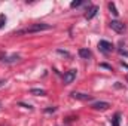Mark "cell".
I'll return each instance as SVG.
<instances>
[{
  "label": "cell",
  "instance_id": "cell-16",
  "mask_svg": "<svg viewBox=\"0 0 128 126\" xmlns=\"http://www.w3.org/2000/svg\"><path fill=\"white\" fill-rule=\"evenodd\" d=\"M118 52H119V55H124V57H128V51H124V49H119Z\"/></svg>",
  "mask_w": 128,
  "mask_h": 126
},
{
  "label": "cell",
  "instance_id": "cell-8",
  "mask_svg": "<svg viewBox=\"0 0 128 126\" xmlns=\"http://www.w3.org/2000/svg\"><path fill=\"white\" fill-rule=\"evenodd\" d=\"M18 60H20V55H16V54H14V55H10V57H4V58H3L4 64H14V63H16Z\"/></svg>",
  "mask_w": 128,
  "mask_h": 126
},
{
  "label": "cell",
  "instance_id": "cell-6",
  "mask_svg": "<svg viewBox=\"0 0 128 126\" xmlns=\"http://www.w3.org/2000/svg\"><path fill=\"white\" fill-rule=\"evenodd\" d=\"M72 96L74 98V99H80V101H90V99H92V96L88 94H80V92H73Z\"/></svg>",
  "mask_w": 128,
  "mask_h": 126
},
{
  "label": "cell",
  "instance_id": "cell-10",
  "mask_svg": "<svg viewBox=\"0 0 128 126\" xmlns=\"http://www.w3.org/2000/svg\"><path fill=\"white\" fill-rule=\"evenodd\" d=\"M30 94L34 95V96H45V95H46V92H45L43 89H37V88H33V89H30Z\"/></svg>",
  "mask_w": 128,
  "mask_h": 126
},
{
  "label": "cell",
  "instance_id": "cell-5",
  "mask_svg": "<svg viewBox=\"0 0 128 126\" xmlns=\"http://www.w3.org/2000/svg\"><path fill=\"white\" fill-rule=\"evenodd\" d=\"M110 107V104L109 102H106V101H97L92 104V108L94 110H100V111H104V110H107Z\"/></svg>",
  "mask_w": 128,
  "mask_h": 126
},
{
  "label": "cell",
  "instance_id": "cell-7",
  "mask_svg": "<svg viewBox=\"0 0 128 126\" xmlns=\"http://www.w3.org/2000/svg\"><path fill=\"white\" fill-rule=\"evenodd\" d=\"M97 12H98V6H91V7L88 9V12L85 13V18H86V19H92L97 15Z\"/></svg>",
  "mask_w": 128,
  "mask_h": 126
},
{
  "label": "cell",
  "instance_id": "cell-2",
  "mask_svg": "<svg viewBox=\"0 0 128 126\" xmlns=\"http://www.w3.org/2000/svg\"><path fill=\"white\" fill-rule=\"evenodd\" d=\"M110 28L113 30V31L116 33H124L127 30V25L124 24V22H121V21H118V19H115V21H110Z\"/></svg>",
  "mask_w": 128,
  "mask_h": 126
},
{
  "label": "cell",
  "instance_id": "cell-15",
  "mask_svg": "<svg viewBox=\"0 0 128 126\" xmlns=\"http://www.w3.org/2000/svg\"><path fill=\"white\" fill-rule=\"evenodd\" d=\"M57 52H58V54H61V55H66V57H70V54H68L67 51H63V49H58Z\"/></svg>",
  "mask_w": 128,
  "mask_h": 126
},
{
  "label": "cell",
  "instance_id": "cell-14",
  "mask_svg": "<svg viewBox=\"0 0 128 126\" xmlns=\"http://www.w3.org/2000/svg\"><path fill=\"white\" fill-rule=\"evenodd\" d=\"M80 4H84V1H80V0H78V1H72V3H70V7H78V6H80Z\"/></svg>",
  "mask_w": 128,
  "mask_h": 126
},
{
  "label": "cell",
  "instance_id": "cell-18",
  "mask_svg": "<svg viewBox=\"0 0 128 126\" xmlns=\"http://www.w3.org/2000/svg\"><path fill=\"white\" fill-rule=\"evenodd\" d=\"M4 85H6V80L4 79H0V88H3Z\"/></svg>",
  "mask_w": 128,
  "mask_h": 126
},
{
  "label": "cell",
  "instance_id": "cell-11",
  "mask_svg": "<svg viewBox=\"0 0 128 126\" xmlns=\"http://www.w3.org/2000/svg\"><path fill=\"white\" fill-rule=\"evenodd\" d=\"M109 9H110V12L115 15V16H118V10H116V6H115V3H109Z\"/></svg>",
  "mask_w": 128,
  "mask_h": 126
},
{
  "label": "cell",
  "instance_id": "cell-13",
  "mask_svg": "<svg viewBox=\"0 0 128 126\" xmlns=\"http://www.w3.org/2000/svg\"><path fill=\"white\" fill-rule=\"evenodd\" d=\"M119 117H121V114L118 113V114H115V117H113V126H119Z\"/></svg>",
  "mask_w": 128,
  "mask_h": 126
},
{
  "label": "cell",
  "instance_id": "cell-3",
  "mask_svg": "<svg viewBox=\"0 0 128 126\" xmlns=\"http://www.w3.org/2000/svg\"><path fill=\"white\" fill-rule=\"evenodd\" d=\"M76 74H78L76 70H68V71H66L64 76H63L64 85H70V83H73V80L76 79Z\"/></svg>",
  "mask_w": 128,
  "mask_h": 126
},
{
  "label": "cell",
  "instance_id": "cell-9",
  "mask_svg": "<svg viewBox=\"0 0 128 126\" xmlns=\"http://www.w3.org/2000/svg\"><path fill=\"white\" fill-rule=\"evenodd\" d=\"M79 57L84 58V60H88V58H91V51L82 48V49H79Z\"/></svg>",
  "mask_w": 128,
  "mask_h": 126
},
{
  "label": "cell",
  "instance_id": "cell-4",
  "mask_svg": "<svg viewBox=\"0 0 128 126\" xmlns=\"http://www.w3.org/2000/svg\"><path fill=\"white\" fill-rule=\"evenodd\" d=\"M98 49L101 52H104V54H109V52L113 51V45L110 42H107V40H100L98 42Z\"/></svg>",
  "mask_w": 128,
  "mask_h": 126
},
{
  "label": "cell",
  "instance_id": "cell-12",
  "mask_svg": "<svg viewBox=\"0 0 128 126\" xmlns=\"http://www.w3.org/2000/svg\"><path fill=\"white\" fill-rule=\"evenodd\" d=\"M4 24H6V16H4V13H0V28H3Z\"/></svg>",
  "mask_w": 128,
  "mask_h": 126
},
{
  "label": "cell",
  "instance_id": "cell-1",
  "mask_svg": "<svg viewBox=\"0 0 128 126\" xmlns=\"http://www.w3.org/2000/svg\"><path fill=\"white\" fill-rule=\"evenodd\" d=\"M52 25L49 24H43V22H39V24H33L27 28H22V30H18L15 31L16 36H22V34H33V33H40V31H45V30H51Z\"/></svg>",
  "mask_w": 128,
  "mask_h": 126
},
{
  "label": "cell",
  "instance_id": "cell-17",
  "mask_svg": "<svg viewBox=\"0 0 128 126\" xmlns=\"http://www.w3.org/2000/svg\"><path fill=\"white\" fill-rule=\"evenodd\" d=\"M55 110H57V108H55V107H49V108H46V110H45V111H46V113H54V111H55Z\"/></svg>",
  "mask_w": 128,
  "mask_h": 126
}]
</instances>
